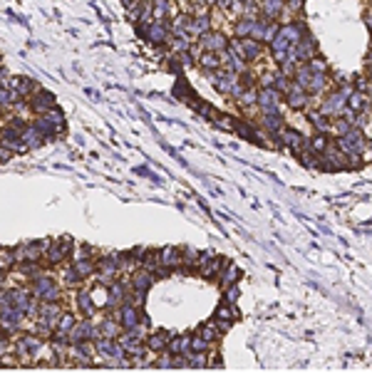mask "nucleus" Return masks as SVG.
Instances as JSON below:
<instances>
[{"instance_id":"1","label":"nucleus","mask_w":372,"mask_h":374,"mask_svg":"<svg viewBox=\"0 0 372 374\" xmlns=\"http://www.w3.org/2000/svg\"><path fill=\"white\" fill-rule=\"evenodd\" d=\"M278 137H281V144H283V147H288V149H293V151H300V149H305V147H310V144H308V139H305L300 132L288 129L286 124L278 129Z\"/></svg>"},{"instance_id":"2","label":"nucleus","mask_w":372,"mask_h":374,"mask_svg":"<svg viewBox=\"0 0 372 374\" xmlns=\"http://www.w3.org/2000/svg\"><path fill=\"white\" fill-rule=\"evenodd\" d=\"M139 320H142V307H137L132 302L119 305V322H122L124 330H132L134 325H139Z\"/></svg>"},{"instance_id":"3","label":"nucleus","mask_w":372,"mask_h":374,"mask_svg":"<svg viewBox=\"0 0 372 374\" xmlns=\"http://www.w3.org/2000/svg\"><path fill=\"white\" fill-rule=\"evenodd\" d=\"M127 285L122 283V280H112L109 285H107V307H119L124 298H127Z\"/></svg>"},{"instance_id":"4","label":"nucleus","mask_w":372,"mask_h":374,"mask_svg":"<svg viewBox=\"0 0 372 374\" xmlns=\"http://www.w3.org/2000/svg\"><path fill=\"white\" fill-rule=\"evenodd\" d=\"M55 107V97L50 92H35L30 97V109H35L37 114H47Z\"/></svg>"},{"instance_id":"5","label":"nucleus","mask_w":372,"mask_h":374,"mask_svg":"<svg viewBox=\"0 0 372 374\" xmlns=\"http://www.w3.org/2000/svg\"><path fill=\"white\" fill-rule=\"evenodd\" d=\"M174 335L171 332H164V330H156V332H151L147 337V347L154 352V355H159V352H166V347H169V340H171Z\"/></svg>"},{"instance_id":"6","label":"nucleus","mask_w":372,"mask_h":374,"mask_svg":"<svg viewBox=\"0 0 372 374\" xmlns=\"http://www.w3.org/2000/svg\"><path fill=\"white\" fill-rule=\"evenodd\" d=\"M283 124H286V122H283V117H281L278 109H263V112H261V127H263L266 132H278Z\"/></svg>"},{"instance_id":"7","label":"nucleus","mask_w":372,"mask_h":374,"mask_svg":"<svg viewBox=\"0 0 372 374\" xmlns=\"http://www.w3.org/2000/svg\"><path fill=\"white\" fill-rule=\"evenodd\" d=\"M159 255H161V265H166V268H181V263H184V258H181V248H171V245H166V248H161L159 250Z\"/></svg>"},{"instance_id":"8","label":"nucleus","mask_w":372,"mask_h":374,"mask_svg":"<svg viewBox=\"0 0 372 374\" xmlns=\"http://www.w3.org/2000/svg\"><path fill=\"white\" fill-rule=\"evenodd\" d=\"M166 350L171 355H189L191 352V335H176V337H171Z\"/></svg>"},{"instance_id":"9","label":"nucleus","mask_w":372,"mask_h":374,"mask_svg":"<svg viewBox=\"0 0 372 374\" xmlns=\"http://www.w3.org/2000/svg\"><path fill=\"white\" fill-rule=\"evenodd\" d=\"M154 273L147 270V268H142V270H134L132 273V288H137V290H149L151 285H154Z\"/></svg>"},{"instance_id":"10","label":"nucleus","mask_w":372,"mask_h":374,"mask_svg":"<svg viewBox=\"0 0 372 374\" xmlns=\"http://www.w3.org/2000/svg\"><path fill=\"white\" fill-rule=\"evenodd\" d=\"M278 89L276 87H266V89H261L258 92V107L261 109H276L278 107Z\"/></svg>"},{"instance_id":"11","label":"nucleus","mask_w":372,"mask_h":374,"mask_svg":"<svg viewBox=\"0 0 372 374\" xmlns=\"http://www.w3.org/2000/svg\"><path fill=\"white\" fill-rule=\"evenodd\" d=\"M214 317L216 320H241V312H238V307L236 305H231V302H226V300H221L219 302V307H216V312H214Z\"/></svg>"},{"instance_id":"12","label":"nucleus","mask_w":372,"mask_h":374,"mask_svg":"<svg viewBox=\"0 0 372 374\" xmlns=\"http://www.w3.org/2000/svg\"><path fill=\"white\" fill-rule=\"evenodd\" d=\"M288 92H291V94L286 97V102H288L291 109H303V107H308V94L303 92L300 84H298V87H291Z\"/></svg>"},{"instance_id":"13","label":"nucleus","mask_w":372,"mask_h":374,"mask_svg":"<svg viewBox=\"0 0 372 374\" xmlns=\"http://www.w3.org/2000/svg\"><path fill=\"white\" fill-rule=\"evenodd\" d=\"M22 142H25L27 149H37V147L45 144V137H42V134L35 129V124H32V127H25V129H22Z\"/></svg>"},{"instance_id":"14","label":"nucleus","mask_w":372,"mask_h":374,"mask_svg":"<svg viewBox=\"0 0 372 374\" xmlns=\"http://www.w3.org/2000/svg\"><path fill=\"white\" fill-rule=\"evenodd\" d=\"M122 330H124V327H122V322H117V320H114V317H109V315H107V317H104V322L99 325L102 337H112V340H117V337L122 335Z\"/></svg>"},{"instance_id":"15","label":"nucleus","mask_w":372,"mask_h":374,"mask_svg":"<svg viewBox=\"0 0 372 374\" xmlns=\"http://www.w3.org/2000/svg\"><path fill=\"white\" fill-rule=\"evenodd\" d=\"M77 305H79V310H82V315H84V317H92V312H94V302H92V293H89V288H79V293H77Z\"/></svg>"},{"instance_id":"16","label":"nucleus","mask_w":372,"mask_h":374,"mask_svg":"<svg viewBox=\"0 0 372 374\" xmlns=\"http://www.w3.org/2000/svg\"><path fill=\"white\" fill-rule=\"evenodd\" d=\"M238 278H241V270L233 265V263H228L226 260V265H223V270H221V275H219V283H221L223 288L226 285H233V283H238Z\"/></svg>"},{"instance_id":"17","label":"nucleus","mask_w":372,"mask_h":374,"mask_svg":"<svg viewBox=\"0 0 372 374\" xmlns=\"http://www.w3.org/2000/svg\"><path fill=\"white\" fill-rule=\"evenodd\" d=\"M204 340H209V342H216L219 337H221V330H219V325H216V320H209V322H204V325H199V330H196Z\"/></svg>"},{"instance_id":"18","label":"nucleus","mask_w":372,"mask_h":374,"mask_svg":"<svg viewBox=\"0 0 372 374\" xmlns=\"http://www.w3.org/2000/svg\"><path fill=\"white\" fill-rule=\"evenodd\" d=\"M72 265H74V270H77L82 278H89V275H94V273H97V263H94L92 258H79V260H74Z\"/></svg>"},{"instance_id":"19","label":"nucleus","mask_w":372,"mask_h":374,"mask_svg":"<svg viewBox=\"0 0 372 374\" xmlns=\"http://www.w3.org/2000/svg\"><path fill=\"white\" fill-rule=\"evenodd\" d=\"M308 144H310V149L315 151V154H323V151L328 149V144H330V137H328V134H323V132H318L315 137H310V139H308Z\"/></svg>"},{"instance_id":"20","label":"nucleus","mask_w":372,"mask_h":374,"mask_svg":"<svg viewBox=\"0 0 372 374\" xmlns=\"http://www.w3.org/2000/svg\"><path fill=\"white\" fill-rule=\"evenodd\" d=\"M211 122H214V127H221V129H228V132H236V127H238V119L231 117V114H216Z\"/></svg>"},{"instance_id":"21","label":"nucleus","mask_w":372,"mask_h":374,"mask_svg":"<svg viewBox=\"0 0 372 374\" xmlns=\"http://www.w3.org/2000/svg\"><path fill=\"white\" fill-rule=\"evenodd\" d=\"M211 347H214V342L204 340L199 332H196V335H191V352H209Z\"/></svg>"},{"instance_id":"22","label":"nucleus","mask_w":372,"mask_h":374,"mask_svg":"<svg viewBox=\"0 0 372 374\" xmlns=\"http://www.w3.org/2000/svg\"><path fill=\"white\" fill-rule=\"evenodd\" d=\"M161 265V255H159V250H147V255H144V260H142V268H147L154 273V268H159Z\"/></svg>"},{"instance_id":"23","label":"nucleus","mask_w":372,"mask_h":374,"mask_svg":"<svg viewBox=\"0 0 372 374\" xmlns=\"http://www.w3.org/2000/svg\"><path fill=\"white\" fill-rule=\"evenodd\" d=\"M82 280H84V278H82V275H79V273L74 270V265H72V268H67V270H65V288H67V290H72V288H77V285H79Z\"/></svg>"},{"instance_id":"24","label":"nucleus","mask_w":372,"mask_h":374,"mask_svg":"<svg viewBox=\"0 0 372 374\" xmlns=\"http://www.w3.org/2000/svg\"><path fill=\"white\" fill-rule=\"evenodd\" d=\"M238 104H241V107H253V104H258V92L243 89V92L238 94Z\"/></svg>"},{"instance_id":"25","label":"nucleus","mask_w":372,"mask_h":374,"mask_svg":"<svg viewBox=\"0 0 372 374\" xmlns=\"http://www.w3.org/2000/svg\"><path fill=\"white\" fill-rule=\"evenodd\" d=\"M74 325H77V317H74L72 312H62V317H60V322H57V327L55 330H72Z\"/></svg>"},{"instance_id":"26","label":"nucleus","mask_w":372,"mask_h":374,"mask_svg":"<svg viewBox=\"0 0 372 374\" xmlns=\"http://www.w3.org/2000/svg\"><path fill=\"white\" fill-rule=\"evenodd\" d=\"M149 37H151L154 42H161V40L166 37V30H164V25H161V22H154V25L149 27Z\"/></svg>"},{"instance_id":"27","label":"nucleus","mask_w":372,"mask_h":374,"mask_svg":"<svg viewBox=\"0 0 372 374\" xmlns=\"http://www.w3.org/2000/svg\"><path fill=\"white\" fill-rule=\"evenodd\" d=\"M201 67H204V70H216V67H219V57H216L214 52H204V55H201Z\"/></svg>"},{"instance_id":"28","label":"nucleus","mask_w":372,"mask_h":374,"mask_svg":"<svg viewBox=\"0 0 372 374\" xmlns=\"http://www.w3.org/2000/svg\"><path fill=\"white\" fill-rule=\"evenodd\" d=\"M204 45L211 47V50H223V47H226V40H223L221 35H209V37H204Z\"/></svg>"},{"instance_id":"29","label":"nucleus","mask_w":372,"mask_h":374,"mask_svg":"<svg viewBox=\"0 0 372 374\" xmlns=\"http://www.w3.org/2000/svg\"><path fill=\"white\" fill-rule=\"evenodd\" d=\"M15 265V253L12 250H0V270H7Z\"/></svg>"},{"instance_id":"30","label":"nucleus","mask_w":372,"mask_h":374,"mask_svg":"<svg viewBox=\"0 0 372 374\" xmlns=\"http://www.w3.org/2000/svg\"><path fill=\"white\" fill-rule=\"evenodd\" d=\"M238 295H241V290H238V285H236V283H233V285H226V288H223V300H226V302L236 305Z\"/></svg>"},{"instance_id":"31","label":"nucleus","mask_w":372,"mask_h":374,"mask_svg":"<svg viewBox=\"0 0 372 374\" xmlns=\"http://www.w3.org/2000/svg\"><path fill=\"white\" fill-rule=\"evenodd\" d=\"M60 298H62V290H60V285L55 283L52 288H47V290H45V295H42V302H57Z\"/></svg>"},{"instance_id":"32","label":"nucleus","mask_w":372,"mask_h":374,"mask_svg":"<svg viewBox=\"0 0 372 374\" xmlns=\"http://www.w3.org/2000/svg\"><path fill=\"white\" fill-rule=\"evenodd\" d=\"M10 159V149L7 147H0V161H7Z\"/></svg>"},{"instance_id":"33","label":"nucleus","mask_w":372,"mask_h":374,"mask_svg":"<svg viewBox=\"0 0 372 374\" xmlns=\"http://www.w3.org/2000/svg\"><path fill=\"white\" fill-rule=\"evenodd\" d=\"M5 278H7V270H0V283H2Z\"/></svg>"},{"instance_id":"34","label":"nucleus","mask_w":372,"mask_h":374,"mask_svg":"<svg viewBox=\"0 0 372 374\" xmlns=\"http://www.w3.org/2000/svg\"><path fill=\"white\" fill-rule=\"evenodd\" d=\"M370 102H372V87H370Z\"/></svg>"},{"instance_id":"35","label":"nucleus","mask_w":372,"mask_h":374,"mask_svg":"<svg viewBox=\"0 0 372 374\" xmlns=\"http://www.w3.org/2000/svg\"><path fill=\"white\" fill-rule=\"evenodd\" d=\"M370 77H372V72H370Z\"/></svg>"},{"instance_id":"36","label":"nucleus","mask_w":372,"mask_h":374,"mask_svg":"<svg viewBox=\"0 0 372 374\" xmlns=\"http://www.w3.org/2000/svg\"><path fill=\"white\" fill-rule=\"evenodd\" d=\"M0 365H2V362H0Z\"/></svg>"}]
</instances>
